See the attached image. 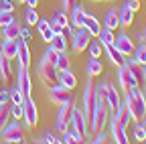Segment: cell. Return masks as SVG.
<instances>
[{
  "mask_svg": "<svg viewBox=\"0 0 146 144\" xmlns=\"http://www.w3.org/2000/svg\"><path fill=\"white\" fill-rule=\"evenodd\" d=\"M126 106L130 110V116L134 122H140L142 118H146V102L142 96V89L140 87H132L130 92L126 94Z\"/></svg>",
  "mask_w": 146,
  "mask_h": 144,
  "instance_id": "cell-1",
  "label": "cell"
},
{
  "mask_svg": "<svg viewBox=\"0 0 146 144\" xmlns=\"http://www.w3.org/2000/svg\"><path fill=\"white\" fill-rule=\"evenodd\" d=\"M36 75H39L41 83H43L47 89L59 83V69L55 67L53 63H49L47 59H43V57H41L39 65H36Z\"/></svg>",
  "mask_w": 146,
  "mask_h": 144,
  "instance_id": "cell-2",
  "label": "cell"
},
{
  "mask_svg": "<svg viewBox=\"0 0 146 144\" xmlns=\"http://www.w3.org/2000/svg\"><path fill=\"white\" fill-rule=\"evenodd\" d=\"M25 126L18 124V120H8L2 128H0V136H2V142H12V144H18V142H25Z\"/></svg>",
  "mask_w": 146,
  "mask_h": 144,
  "instance_id": "cell-3",
  "label": "cell"
},
{
  "mask_svg": "<svg viewBox=\"0 0 146 144\" xmlns=\"http://www.w3.org/2000/svg\"><path fill=\"white\" fill-rule=\"evenodd\" d=\"M96 85L91 83V77L87 79V83H85V92H83V108H81V112H83V116H85V120H87V126H89V122H91V116H94V110H96V89H94Z\"/></svg>",
  "mask_w": 146,
  "mask_h": 144,
  "instance_id": "cell-4",
  "label": "cell"
},
{
  "mask_svg": "<svg viewBox=\"0 0 146 144\" xmlns=\"http://www.w3.org/2000/svg\"><path fill=\"white\" fill-rule=\"evenodd\" d=\"M23 120L27 122V128H35L39 124V112H36V104L31 96H25L23 100Z\"/></svg>",
  "mask_w": 146,
  "mask_h": 144,
  "instance_id": "cell-5",
  "label": "cell"
},
{
  "mask_svg": "<svg viewBox=\"0 0 146 144\" xmlns=\"http://www.w3.org/2000/svg\"><path fill=\"white\" fill-rule=\"evenodd\" d=\"M49 98H51V102H53V104H57V106H61V104H65V102H71V100H73L71 89H67V87H65V85H61V83L49 87Z\"/></svg>",
  "mask_w": 146,
  "mask_h": 144,
  "instance_id": "cell-6",
  "label": "cell"
},
{
  "mask_svg": "<svg viewBox=\"0 0 146 144\" xmlns=\"http://www.w3.org/2000/svg\"><path fill=\"white\" fill-rule=\"evenodd\" d=\"M126 67H128V71L132 73V77H134V81H136V85L140 87V89H144V85H146V73H144V65H140L136 59H126V63H124Z\"/></svg>",
  "mask_w": 146,
  "mask_h": 144,
  "instance_id": "cell-7",
  "label": "cell"
},
{
  "mask_svg": "<svg viewBox=\"0 0 146 144\" xmlns=\"http://www.w3.org/2000/svg\"><path fill=\"white\" fill-rule=\"evenodd\" d=\"M73 100L71 102H65L59 106V116H57V124H55V128H57L59 132H65V128L69 126L71 122V110H73Z\"/></svg>",
  "mask_w": 146,
  "mask_h": 144,
  "instance_id": "cell-8",
  "label": "cell"
},
{
  "mask_svg": "<svg viewBox=\"0 0 146 144\" xmlns=\"http://www.w3.org/2000/svg\"><path fill=\"white\" fill-rule=\"evenodd\" d=\"M102 85V89H104V98H106V102H108V108H110V112H116V108L120 106V94H118V89L112 85V83H100Z\"/></svg>",
  "mask_w": 146,
  "mask_h": 144,
  "instance_id": "cell-9",
  "label": "cell"
},
{
  "mask_svg": "<svg viewBox=\"0 0 146 144\" xmlns=\"http://www.w3.org/2000/svg\"><path fill=\"white\" fill-rule=\"evenodd\" d=\"M89 41H91V35H89L85 29H77L75 35L71 37V47H73V51H75V53H81V51L87 49Z\"/></svg>",
  "mask_w": 146,
  "mask_h": 144,
  "instance_id": "cell-10",
  "label": "cell"
},
{
  "mask_svg": "<svg viewBox=\"0 0 146 144\" xmlns=\"http://www.w3.org/2000/svg\"><path fill=\"white\" fill-rule=\"evenodd\" d=\"M112 45L122 53L124 57H130L132 53H134V47H136V45L132 43V39L128 37V35H124V33H122V35H116V39H114Z\"/></svg>",
  "mask_w": 146,
  "mask_h": 144,
  "instance_id": "cell-11",
  "label": "cell"
},
{
  "mask_svg": "<svg viewBox=\"0 0 146 144\" xmlns=\"http://www.w3.org/2000/svg\"><path fill=\"white\" fill-rule=\"evenodd\" d=\"M16 87L21 89L25 96H31V92H33V81H31V73H29V69H27V67H18Z\"/></svg>",
  "mask_w": 146,
  "mask_h": 144,
  "instance_id": "cell-12",
  "label": "cell"
},
{
  "mask_svg": "<svg viewBox=\"0 0 146 144\" xmlns=\"http://www.w3.org/2000/svg\"><path fill=\"white\" fill-rule=\"evenodd\" d=\"M118 81H120V87H122L124 96L130 92L132 87H138V85H136V81H134V77H132V73L128 71V67H126V65L118 67Z\"/></svg>",
  "mask_w": 146,
  "mask_h": 144,
  "instance_id": "cell-13",
  "label": "cell"
},
{
  "mask_svg": "<svg viewBox=\"0 0 146 144\" xmlns=\"http://www.w3.org/2000/svg\"><path fill=\"white\" fill-rule=\"evenodd\" d=\"M110 136H112L114 142H118V144H128V142H130L128 136H126V128H122L112 116H110Z\"/></svg>",
  "mask_w": 146,
  "mask_h": 144,
  "instance_id": "cell-14",
  "label": "cell"
},
{
  "mask_svg": "<svg viewBox=\"0 0 146 144\" xmlns=\"http://www.w3.org/2000/svg\"><path fill=\"white\" fill-rule=\"evenodd\" d=\"M18 43L21 39H4L0 41V53L8 59H16V53H18Z\"/></svg>",
  "mask_w": 146,
  "mask_h": 144,
  "instance_id": "cell-15",
  "label": "cell"
},
{
  "mask_svg": "<svg viewBox=\"0 0 146 144\" xmlns=\"http://www.w3.org/2000/svg\"><path fill=\"white\" fill-rule=\"evenodd\" d=\"M112 118L122 126V128H126L128 124H130V120H132V116H130V110H128V106H126V102H120V106L116 108V112L112 114Z\"/></svg>",
  "mask_w": 146,
  "mask_h": 144,
  "instance_id": "cell-16",
  "label": "cell"
},
{
  "mask_svg": "<svg viewBox=\"0 0 146 144\" xmlns=\"http://www.w3.org/2000/svg\"><path fill=\"white\" fill-rule=\"evenodd\" d=\"M71 124L75 126L83 136H87V120H85L83 112L79 110V108H75V106H73V110H71Z\"/></svg>",
  "mask_w": 146,
  "mask_h": 144,
  "instance_id": "cell-17",
  "label": "cell"
},
{
  "mask_svg": "<svg viewBox=\"0 0 146 144\" xmlns=\"http://www.w3.org/2000/svg\"><path fill=\"white\" fill-rule=\"evenodd\" d=\"M49 23H51V29H53L55 33H63V31H65V27L69 25L67 12H63V10H55L53 19H51Z\"/></svg>",
  "mask_w": 146,
  "mask_h": 144,
  "instance_id": "cell-18",
  "label": "cell"
},
{
  "mask_svg": "<svg viewBox=\"0 0 146 144\" xmlns=\"http://www.w3.org/2000/svg\"><path fill=\"white\" fill-rule=\"evenodd\" d=\"M134 10L128 6V4H124L122 8H118V21H120V27H132V23H134Z\"/></svg>",
  "mask_w": 146,
  "mask_h": 144,
  "instance_id": "cell-19",
  "label": "cell"
},
{
  "mask_svg": "<svg viewBox=\"0 0 146 144\" xmlns=\"http://www.w3.org/2000/svg\"><path fill=\"white\" fill-rule=\"evenodd\" d=\"M16 59H18V65H21V67H27V69L31 67V51H29V47H27V43H25V41L18 43Z\"/></svg>",
  "mask_w": 146,
  "mask_h": 144,
  "instance_id": "cell-20",
  "label": "cell"
},
{
  "mask_svg": "<svg viewBox=\"0 0 146 144\" xmlns=\"http://www.w3.org/2000/svg\"><path fill=\"white\" fill-rule=\"evenodd\" d=\"M59 83L65 85L67 89H75L77 77H75V73H73L71 69H63V71H59Z\"/></svg>",
  "mask_w": 146,
  "mask_h": 144,
  "instance_id": "cell-21",
  "label": "cell"
},
{
  "mask_svg": "<svg viewBox=\"0 0 146 144\" xmlns=\"http://www.w3.org/2000/svg\"><path fill=\"white\" fill-rule=\"evenodd\" d=\"M104 51L108 53V59L112 61V63H114L116 67H122V65L126 63L124 55H122V53H120V51H118V49H116L114 45H106V47H104Z\"/></svg>",
  "mask_w": 146,
  "mask_h": 144,
  "instance_id": "cell-22",
  "label": "cell"
},
{
  "mask_svg": "<svg viewBox=\"0 0 146 144\" xmlns=\"http://www.w3.org/2000/svg\"><path fill=\"white\" fill-rule=\"evenodd\" d=\"M83 29L91 35V37H98V33H100L102 25L98 23L96 16H91V14H87V12H85V19H83Z\"/></svg>",
  "mask_w": 146,
  "mask_h": 144,
  "instance_id": "cell-23",
  "label": "cell"
},
{
  "mask_svg": "<svg viewBox=\"0 0 146 144\" xmlns=\"http://www.w3.org/2000/svg\"><path fill=\"white\" fill-rule=\"evenodd\" d=\"M104 27L106 29H112L116 31L120 27V21H118V8H108L106 16H104Z\"/></svg>",
  "mask_w": 146,
  "mask_h": 144,
  "instance_id": "cell-24",
  "label": "cell"
},
{
  "mask_svg": "<svg viewBox=\"0 0 146 144\" xmlns=\"http://www.w3.org/2000/svg\"><path fill=\"white\" fill-rule=\"evenodd\" d=\"M10 75H12L10 59L4 57L2 53H0V79H2V81H10Z\"/></svg>",
  "mask_w": 146,
  "mask_h": 144,
  "instance_id": "cell-25",
  "label": "cell"
},
{
  "mask_svg": "<svg viewBox=\"0 0 146 144\" xmlns=\"http://www.w3.org/2000/svg\"><path fill=\"white\" fill-rule=\"evenodd\" d=\"M71 23L69 25H73L75 29H83V19H85V10L81 8V6H77V8H73L71 12Z\"/></svg>",
  "mask_w": 146,
  "mask_h": 144,
  "instance_id": "cell-26",
  "label": "cell"
},
{
  "mask_svg": "<svg viewBox=\"0 0 146 144\" xmlns=\"http://www.w3.org/2000/svg\"><path fill=\"white\" fill-rule=\"evenodd\" d=\"M49 47L55 49V51H65V47H67L65 33H55V35H53V39L49 41Z\"/></svg>",
  "mask_w": 146,
  "mask_h": 144,
  "instance_id": "cell-27",
  "label": "cell"
},
{
  "mask_svg": "<svg viewBox=\"0 0 146 144\" xmlns=\"http://www.w3.org/2000/svg\"><path fill=\"white\" fill-rule=\"evenodd\" d=\"M114 39H116V35H114V31H112V29H106V27H102V29H100V33H98V41L102 43V47L112 45V43H114Z\"/></svg>",
  "mask_w": 146,
  "mask_h": 144,
  "instance_id": "cell-28",
  "label": "cell"
},
{
  "mask_svg": "<svg viewBox=\"0 0 146 144\" xmlns=\"http://www.w3.org/2000/svg\"><path fill=\"white\" fill-rule=\"evenodd\" d=\"M2 35H4V39H18L21 37V25L14 21V23L2 27Z\"/></svg>",
  "mask_w": 146,
  "mask_h": 144,
  "instance_id": "cell-29",
  "label": "cell"
},
{
  "mask_svg": "<svg viewBox=\"0 0 146 144\" xmlns=\"http://www.w3.org/2000/svg\"><path fill=\"white\" fill-rule=\"evenodd\" d=\"M102 71H104L102 61H100V59H96V57H89V61H87V73H89V77L102 75Z\"/></svg>",
  "mask_w": 146,
  "mask_h": 144,
  "instance_id": "cell-30",
  "label": "cell"
},
{
  "mask_svg": "<svg viewBox=\"0 0 146 144\" xmlns=\"http://www.w3.org/2000/svg\"><path fill=\"white\" fill-rule=\"evenodd\" d=\"M85 51L89 53V57H96V59H100V57H102V53H104V47H102V43H100V41H94V39H91Z\"/></svg>",
  "mask_w": 146,
  "mask_h": 144,
  "instance_id": "cell-31",
  "label": "cell"
},
{
  "mask_svg": "<svg viewBox=\"0 0 146 144\" xmlns=\"http://www.w3.org/2000/svg\"><path fill=\"white\" fill-rule=\"evenodd\" d=\"M132 55H134V59H136L140 65L146 63V43H144V41H140V45L134 47V53H132Z\"/></svg>",
  "mask_w": 146,
  "mask_h": 144,
  "instance_id": "cell-32",
  "label": "cell"
},
{
  "mask_svg": "<svg viewBox=\"0 0 146 144\" xmlns=\"http://www.w3.org/2000/svg\"><path fill=\"white\" fill-rule=\"evenodd\" d=\"M25 21H27V25H29V27H35V25H36V21H39V14H36V8H31V6H27V10H25Z\"/></svg>",
  "mask_w": 146,
  "mask_h": 144,
  "instance_id": "cell-33",
  "label": "cell"
},
{
  "mask_svg": "<svg viewBox=\"0 0 146 144\" xmlns=\"http://www.w3.org/2000/svg\"><path fill=\"white\" fill-rule=\"evenodd\" d=\"M10 120V102L8 104H0V128Z\"/></svg>",
  "mask_w": 146,
  "mask_h": 144,
  "instance_id": "cell-34",
  "label": "cell"
},
{
  "mask_svg": "<svg viewBox=\"0 0 146 144\" xmlns=\"http://www.w3.org/2000/svg\"><path fill=\"white\" fill-rule=\"evenodd\" d=\"M8 98H10V102H12V104H23L25 94H23L18 87H10V89H8Z\"/></svg>",
  "mask_w": 146,
  "mask_h": 144,
  "instance_id": "cell-35",
  "label": "cell"
},
{
  "mask_svg": "<svg viewBox=\"0 0 146 144\" xmlns=\"http://www.w3.org/2000/svg\"><path fill=\"white\" fill-rule=\"evenodd\" d=\"M55 67H57L59 71L69 69V57H67L65 51H59V57H57V63H55Z\"/></svg>",
  "mask_w": 146,
  "mask_h": 144,
  "instance_id": "cell-36",
  "label": "cell"
},
{
  "mask_svg": "<svg viewBox=\"0 0 146 144\" xmlns=\"http://www.w3.org/2000/svg\"><path fill=\"white\" fill-rule=\"evenodd\" d=\"M65 132H69V136L73 138V142H83V138H85V136H83V134H81V132L75 128V126L71 124V122H69V126L65 128Z\"/></svg>",
  "mask_w": 146,
  "mask_h": 144,
  "instance_id": "cell-37",
  "label": "cell"
},
{
  "mask_svg": "<svg viewBox=\"0 0 146 144\" xmlns=\"http://www.w3.org/2000/svg\"><path fill=\"white\" fill-rule=\"evenodd\" d=\"M77 6H81V0H61V10L63 12H71Z\"/></svg>",
  "mask_w": 146,
  "mask_h": 144,
  "instance_id": "cell-38",
  "label": "cell"
},
{
  "mask_svg": "<svg viewBox=\"0 0 146 144\" xmlns=\"http://www.w3.org/2000/svg\"><path fill=\"white\" fill-rule=\"evenodd\" d=\"M10 23H14V14L8 12V10H0V29L10 25Z\"/></svg>",
  "mask_w": 146,
  "mask_h": 144,
  "instance_id": "cell-39",
  "label": "cell"
},
{
  "mask_svg": "<svg viewBox=\"0 0 146 144\" xmlns=\"http://www.w3.org/2000/svg\"><path fill=\"white\" fill-rule=\"evenodd\" d=\"M10 116L14 120H21L23 118V104H12L10 102Z\"/></svg>",
  "mask_w": 146,
  "mask_h": 144,
  "instance_id": "cell-40",
  "label": "cell"
},
{
  "mask_svg": "<svg viewBox=\"0 0 146 144\" xmlns=\"http://www.w3.org/2000/svg\"><path fill=\"white\" fill-rule=\"evenodd\" d=\"M57 57H59V51H55V49H51V47L45 51V55H43V59H47V61L53 63V65L57 63Z\"/></svg>",
  "mask_w": 146,
  "mask_h": 144,
  "instance_id": "cell-41",
  "label": "cell"
},
{
  "mask_svg": "<svg viewBox=\"0 0 146 144\" xmlns=\"http://www.w3.org/2000/svg\"><path fill=\"white\" fill-rule=\"evenodd\" d=\"M94 144H104V142H108V132H104V130H100V132H96L94 134V140H91Z\"/></svg>",
  "mask_w": 146,
  "mask_h": 144,
  "instance_id": "cell-42",
  "label": "cell"
},
{
  "mask_svg": "<svg viewBox=\"0 0 146 144\" xmlns=\"http://www.w3.org/2000/svg\"><path fill=\"white\" fill-rule=\"evenodd\" d=\"M53 35H55V31H53L51 27H47V29H43V31H41V37H43V41H45V43H49V41L53 39Z\"/></svg>",
  "mask_w": 146,
  "mask_h": 144,
  "instance_id": "cell-43",
  "label": "cell"
},
{
  "mask_svg": "<svg viewBox=\"0 0 146 144\" xmlns=\"http://www.w3.org/2000/svg\"><path fill=\"white\" fill-rule=\"evenodd\" d=\"M31 37H33V35H31V29L29 27H21V37H18V39H21V41H31Z\"/></svg>",
  "mask_w": 146,
  "mask_h": 144,
  "instance_id": "cell-44",
  "label": "cell"
},
{
  "mask_svg": "<svg viewBox=\"0 0 146 144\" xmlns=\"http://www.w3.org/2000/svg\"><path fill=\"white\" fill-rule=\"evenodd\" d=\"M134 138H136L138 142H144V140H146V134L142 132L140 126H134Z\"/></svg>",
  "mask_w": 146,
  "mask_h": 144,
  "instance_id": "cell-45",
  "label": "cell"
},
{
  "mask_svg": "<svg viewBox=\"0 0 146 144\" xmlns=\"http://www.w3.org/2000/svg\"><path fill=\"white\" fill-rule=\"evenodd\" d=\"M43 140H45L47 144H57V142H61L59 138H55V134H51V132H47V134L43 136Z\"/></svg>",
  "mask_w": 146,
  "mask_h": 144,
  "instance_id": "cell-46",
  "label": "cell"
},
{
  "mask_svg": "<svg viewBox=\"0 0 146 144\" xmlns=\"http://www.w3.org/2000/svg\"><path fill=\"white\" fill-rule=\"evenodd\" d=\"M10 102V98H8V89H0V104H8Z\"/></svg>",
  "mask_w": 146,
  "mask_h": 144,
  "instance_id": "cell-47",
  "label": "cell"
},
{
  "mask_svg": "<svg viewBox=\"0 0 146 144\" xmlns=\"http://www.w3.org/2000/svg\"><path fill=\"white\" fill-rule=\"evenodd\" d=\"M126 4L130 6L134 12H138V10H140V0H126Z\"/></svg>",
  "mask_w": 146,
  "mask_h": 144,
  "instance_id": "cell-48",
  "label": "cell"
},
{
  "mask_svg": "<svg viewBox=\"0 0 146 144\" xmlns=\"http://www.w3.org/2000/svg\"><path fill=\"white\" fill-rule=\"evenodd\" d=\"M25 4H27V6H31V8H36L39 0H25Z\"/></svg>",
  "mask_w": 146,
  "mask_h": 144,
  "instance_id": "cell-49",
  "label": "cell"
},
{
  "mask_svg": "<svg viewBox=\"0 0 146 144\" xmlns=\"http://www.w3.org/2000/svg\"><path fill=\"white\" fill-rule=\"evenodd\" d=\"M138 126H140V128H142V132L146 134V118H142V120L138 122Z\"/></svg>",
  "mask_w": 146,
  "mask_h": 144,
  "instance_id": "cell-50",
  "label": "cell"
},
{
  "mask_svg": "<svg viewBox=\"0 0 146 144\" xmlns=\"http://www.w3.org/2000/svg\"><path fill=\"white\" fill-rule=\"evenodd\" d=\"M0 4H14V0H0Z\"/></svg>",
  "mask_w": 146,
  "mask_h": 144,
  "instance_id": "cell-51",
  "label": "cell"
},
{
  "mask_svg": "<svg viewBox=\"0 0 146 144\" xmlns=\"http://www.w3.org/2000/svg\"><path fill=\"white\" fill-rule=\"evenodd\" d=\"M142 96H144V102H146V85H144V89H142Z\"/></svg>",
  "mask_w": 146,
  "mask_h": 144,
  "instance_id": "cell-52",
  "label": "cell"
},
{
  "mask_svg": "<svg viewBox=\"0 0 146 144\" xmlns=\"http://www.w3.org/2000/svg\"><path fill=\"white\" fill-rule=\"evenodd\" d=\"M142 41H144V43H146V31H144V33H142Z\"/></svg>",
  "mask_w": 146,
  "mask_h": 144,
  "instance_id": "cell-53",
  "label": "cell"
},
{
  "mask_svg": "<svg viewBox=\"0 0 146 144\" xmlns=\"http://www.w3.org/2000/svg\"><path fill=\"white\" fill-rule=\"evenodd\" d=\"M14 2H18V4H25V0H14Z\"/></svg>",
  "mask_w": 146,
  "mask_h": 144,
  "instance_id": "cell-54",
  "label": "cell"
},
{
  "mask_svg": "<svg viewBox=\"0 0 146 144\" xmlns=\"http://www.w3.org/2000/svg\"><path fill=\"white\" fill-rule=\"evenodd\" d=\"M0 89H2V79H0Z\"/></svg>",
  "mask_w": 146,
  "mask_h": 144,
  "instance_id": "cell-55",
  "label": "cell"
},
{
  "mask_svg": "<svg viewBox=\"0 0 146 144\" xmlns=\"http://www.w3.org/2000/svg\"><path fill=\"white\" fill-rule=\"evenodd\" d=\"M96 2H106V0H96Z\"/></svg>",
  "mask_w": 146,
  "mask_h": 144,
  "instance_id": "cell-56",
  "label": "cell"
},
{
  "mask_svg": "<svg viewBox=\"0 0 146 144\" xmlns=\"http://www.w3.org/2000/svg\"><path fill=\"white\" fill-rule=\"evenodd\" d=\"M144 73H146V63H144Z\"/></svg>",
  "mask_w": 146,
  "mask_h": 144,
  "instance_id": "cell-57",
  "label": "cell"
}]
</instances>
